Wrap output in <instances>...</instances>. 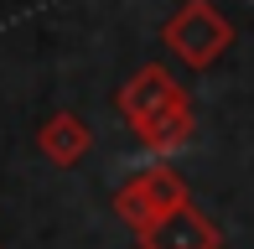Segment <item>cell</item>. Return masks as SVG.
<instances>
[{
	"label": "cell",
	"instance_id": "6",
	"mask_svg": "<svg viewBox=\"0 0 254 249\" xmlns=\"http://www.w3.org/2000/svg\"><path fill=\"white\" fill-rule=\"evenodd\" d=\"M135 182H140V192L151 197V208L161 213V218H166V213H177V208H187V202H192V192H187V182H182V172H171L166 161L145 166V172L135 177Z\"/></svg>",
	"mask_w": 254,
	"mask_h": 249
},
{
	"label": "cell",
	"instance_id": "4",
	"mask_svg": "<svg viewBox=\"0 0 254 249\" xmlns=\"http://www.w3.org/2000/svg\"><path fill=\"white\" fill-rule=\"evenodd\" d=\"M37 151L47 156L52 166H78L88 151H94V130H88V120H78L73 109H57V115L42 120Z\"/></svg>",
	"mask_w": 254,
	"mask_h": 249
},
{
	"label": "cell",
	"instance_id": "7",
	"mask_svg": "<svg viewBox=\"0 0 254 249\" xmlns=\"http://www.w3.org/2000/svg\"><path fill=\"white\" fill-rule=\"evenodd\" d=\"M114 213H120V223H130L135 234H145V229H151V223L161 218V213L151 208V197L140 192V182H135V177H130V182H125L120 192H114Z\"/></svg>",
	"mask_w": 254,
	"mask_h": 249
},
{
	"label": "cell",
	"instance_id": "2",
	"mask_svg": "<svg viewBox=\"0 0 254 249\" xmlns=\"http://www.w3.org/2000/svg\"><path fill=\"white\" fill-rule=\"evenodd\" d=\"M182 99H187V88H182L177 78H171L166 67H161V62H145L140 73H135L130 83L120 88V94H114V109H120V115L130 120V130H135V124H145V120H156L161 109H171V104H182Z\"/></svg>",
	"mask_w": 254,
	"mask_h": 249
},
{
	"label": "cell",
	"instance_id": "3",
	"mask_svg": "<svg viewBox=\"0 0 254 249\" xmlns=\"http://www.w3.org/2000/svg\"><path fill=\"white\" fill-rule=\"evenodd\" d=\"M135 239H140V249H223V229L187 202V208L156 218L151 229L135 234Z\"/></svg>",
	"mask_w": 254,
	"mask_h": 249
},
{
	"label": "cell",
	"instance_id": "5",
	"mask_svg": "<svg viewBox=\"0 0 254 249\" xmlns=\"http://www.w3.org/2000/svg\"><path fill=\"white\" fill-rule=\"evenodd\" d=\"M192 99H182V104H171V109H161L156 120H145V124H135V135H140V145L151 156H171V151H182V145L192 140Z\"/></svg>",
	"mask_w": 254,
	"mask_h": 249
},
{
	"label": "cell",
	"instance_id": "1",
	"mask_svg": "<svg viewBox=\"0 0 254 249\" xmlns=\"http://www.w3.org/2000/svg\"><path fill=\"white\" fill-rule=\"evenodd\" d=\"M161 42H166V52L182 67L202 73V67H213L234 47V21H228L213 0H182L166 16V26H161Z\"/></svg>",
	"mask_w": 254,
	"mask_h": 249
}]
</instances>
